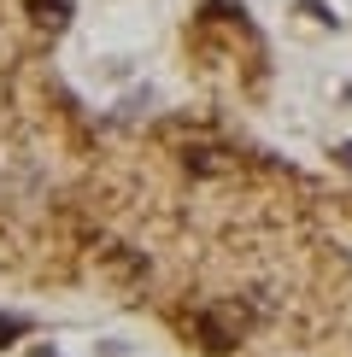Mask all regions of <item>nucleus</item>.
Segmentation results:
<instances>
[{
    "instance_id": "f257e3e1",
    "label": "nucleus",
    "mask_w": 352,
    "mask_h": 357,
    "mask_svg": "<svg viewBox=\"0 0 352 357\" xmlns=\"http://www.w3.org/2000/svg\"><path fill=\"white\" fill-rule=\"evenodd\" d=\"M12 334H18V322H12V317H0V346H12Z\"/></svg>"
}]
</instances>
